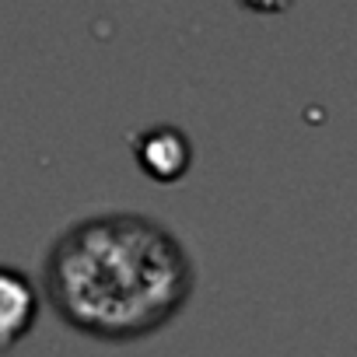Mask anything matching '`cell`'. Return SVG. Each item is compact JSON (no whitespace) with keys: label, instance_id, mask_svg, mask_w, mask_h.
<instances>
[{"label":"cell","instance_id":"3957f363","mask_svg":"<svg viewBox=\"0 0 357 357\" xmlns=\"http://www.w3.org/2000/svg\"><path fill=\"white\" fill-rule=\"evenodd\" d=\"M137 158L154 178H178L190 165V140L175 126H154L137 140Z\"/></svg>","mask_w":357,"mask_h":357},{"label":"cell","instance_id":"7a4b0ae2","mask_svg":"<svg viewBox=\"0 0 357 357\" xmlns=\"http://www.w3.org/2000/svg\"><path fill=\"white\" fill-rule=\"evenodd\" d=\"M36 312H39V298L32 280L22 270L0 263V350L15 347L32 329Z\"/></svg>","mask_w":357,"mask_h":357},{"label":"cell","instance_id":"6da1fadb","mask_svg":"<svg viewBox=\"0 0 357 357\" xmlns=\"http://www.w3.org/2000/svg\"><path fill=\"white\" fill-rule=\"evenodd\" d=\"M56 315L95 340H140L178 315L193 294V259L161 221L112 211L81 218L43 259Z\"/></svg>","mask_w":357,"mask_h":357}]
</instances>
